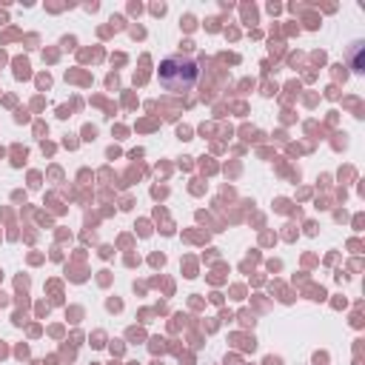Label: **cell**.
I'll use <instances>...</instances> for the list:
<instances>
[{
    "label": "cell",
    "instance_id": "6da1fadb",
    "mask_svg": "<svg viewBox=\"0 0 365 365\" xmlns=\"http://www.w3.org/2000/svg\"><path fill=\"white\" fill-rule=\"evenodd\" d=\"M197 71L200 68H197L194 60H188L182 54H174V57L163 60V66H160V83L165 86V91L182 94V91H188L197 83Z\"/></svg>",
    "mask_w": 365,
    "mask_h": 365
}]
</instances>
